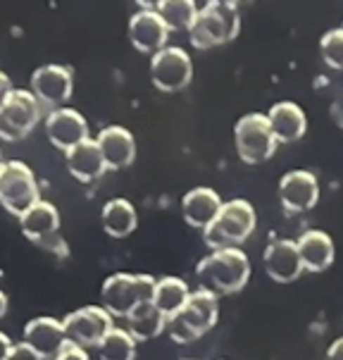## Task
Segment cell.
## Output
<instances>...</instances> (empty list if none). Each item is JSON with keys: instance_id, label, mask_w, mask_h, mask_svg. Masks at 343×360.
Instances as JSON below:
<instances>
[{"instance_id": "obj_1", "label": "cell", "mask_w": 343, "mask_h": 360, "mask_svg": "<svg viewBox=\"0 0 343 360\" xmlns=\"http://www.w3.org/2000/svg\"><path fill=\"white\" fill-rule=\"evenodd\" d=\"M198 289L214 296L238 294L250 279V260L241 248H217L210 251L195 265Z\"/></svg>"}, {"instance_id": "obj_2", "label": "cell", "mask_w": 343, "mask_h": 360, "mask_svg": "<svg viewBox=\"0 0 343 360\" xmlns=\"http://www.w3.org/2000/svg\"><path fill=\"white\" fill-rule=\"evenodd\" d=\"M155 284L150 274L115 272L101 286V303L112 317H127L138 306L150 303L155 296Z\"/></svg>"}, {"instance_id": "obj_3", "label": "cell", "mask_w": 343, "mask_h": 360, "mask_svg": "<svg viewBox=\"0 0 343 360\" xmlns=\"http://www.w3.org/2000/svg\"><path fill=\"white\" fill-rule=\"evenodd\" d=\"M217 317H219L217 296L205 289H195L188 296L186 306L169 317L167 334L176 344H191V341L200 339L217 325Z\"/></svg>"}, {"instance_id": "obj_4", "label": "cell", "mask_w": 343, "mask_h": 360, "mask_svg": "<svg viewBox=\"0 0 343 360\" xmlns=\"http://www.w3.org/2000/svg\"><path fill=\"white\" fill-rule=\"evenodd\" d=\"M257 215L255 207L243 198L226 200L214 217V222L203 229V241L210 246V251L217 248H238L243 241L255 231Z\"/></svg>"}, {"instance_id": "obj_5", "label": "cell", "mask_w": 343, "mask_h": 360, "mask_svg": "<svg viewBox=\"0 0 343 360\" xmlns=\"http://www.w3.org/2000/svg\"><path fill=\"white\" fill-rule=\"evenodd\" d=\"M241 32V15L236 5H212L198 10V17L188 29V41L195 51H210L222 44L234 41Z\"/></svg>"}, {"instance_id": "obj_6", "label": "cell", "mask_w": 343, "mask_h": 360, "mask_svg": "<svg viewBox=\"0 0 343 360\" xmlns=\"http://www.w3.org/2000/svg\"><path fill=\"white\" fill-rule=\"evenodd\" d=\"M41 105L34 91L10 89L3 94L0 103V136L3 141H20L29 136L41 120Z\"/></svg>"}, {"instance_id": "obj_7", "label": "cell", "mask_w": 343, "mask_h": 360, "mask_svg": "<svg viewBox=\"0 0 343 360\" xmlns=\"http://www.w3.org/2000/svg\"><path fill=\"white\" fill-rule=\"evenodd\" d=\"M234 143L236 153L246 165L267 162L277 150V136L269 124V117L262 112L243 115L234 127Z\"/></svg>"}, {"instance_id": "obj_8", "label": "cell", "mask_w": 343, "mask_h": 360, "mask_svg": "<svg viewBox=\"0 0 343 360\" xmlns=\"http://www.w3.org/2000/svg\"><path fill=\"white\" fill-rule=\"evenodd\" d=\"M39 200L41 191L29 165L20 160H5L0 165V203L10 215L20 219Z\"/></svg>"}, {"instance_id": "obj_9", "label": "cell", "mask_w": 343, "mask_h": 360, "mask_svg": "<svg viewBox=\"0 0 343 360\" xmlns=\"http://www.w3.org/2000/svg\"><path fill=\"white\" fill-rule=\"evenodd\" d=\"M22 234L43 251L67 255V243L60 234V212L51 200H39L20 217Z\"/></svg>"}, {"instance_id": "obj_10", "label": "cell", "mask_w": 343, "mask_h": 360, "mask_svg": "<svg viewBox=\"0 0 343 360\" xmlns=\"http://www.w3.org/2000/svg\"><path fill=\"white\" fill-rule=\"evenodd\" d=\"M193 77V63L179 46H167L160 53L153 55L150 60V82L155 84L157 91L162 94H176L191 84Z\"/></svg>"}, {"instance_id": "obj_11", "label": "cell", "mask_w": 343, "mask_h": 360, "mask_svg": "<svg viewBox=\"0 0 343 360\" xmlns=\"http://www.w3.org/2000/svg\"><path fill=\"white\" fill-rule=\"evenodd\" d=\"M67 341L82 346V349H98L108 332L112 329V315L103 306H84L79 310H72L63 320Z\"/></svg>"}, {"instance_id": "obj_12", "label": "cell", "mask_w": 343, "mask_h": 360, "mask_svg": "<svg viewBox=\"0 0 343 360\" xmlns=\"http://www.w3.org/2000/svg\"><path fill=\"white\" fill-rule=\"evenodd\" d=\"M277 193L286 212H308L320 200V181L308 169H293L279 179Z\"/></svg>"}, {"instance_id": "obj_13", "label": "cell", "mask_w": 343, "mask_h": 360, "mask_svg": "<svg viewBox=\"0 0 343 360\" xmlns=\"http://www.w3.org/2000/svg\"><path fill=\"white\" fill-rule=\"evenodd\" d=\"M46 136L58 150H70L89 139V122L75 108H55L46 117Z\"/></svg>"}, {"instance_id": "obj_14", "label": "cell", "mask_w": 343, "mask_h": 360, "mask_svg": "<svg viewBox=\"0 0 343 360\" xmlns=\"http://www.w3.org/2000/svg\"><path fill=\"white\" fill-rule=\"evenodd\" d=\"M75 89L72 70L65 65H43L32 75V91L43 105L63 108Z\"/></svg>"}, {"instance_id": "obj_15", "label": "cell", "mask_w": 343, "mask_h": 360, "mask_svg": "<svg viewBox=\"0 0 343 360\" xmlns=\"http://www.w3.org/2000/svg\"><path fill=\"white\" fill-rule=\"evenodd\" d=\"M262 265L269 279L277 284H291L305 272L303 260L298 253V243L293 239H274L262 253Z\"/></svg>"}, {"instance_id": "obj_16", "label": "cell", "mask_w": 343, "mask_h": 360, "mask_svg": "<svg viewBox=\"0 0 343 360\" xmlns=\"http://www.w3.org/2000/svg\"><path fill=\"white\" fill-rule=\"evenodd\" d=\"M169 34V27L157 15V10H138L129 20V41L138 53H160L162 48H167Z\"/></svg>"}, {"instance_id": "obj_17", "label": "cell", "mask_w": 343, "mask_h": 360, "mask_svg": "<svg viewBox=\"0 0 343 360\" xmlns=\"http://www.w3.org/2000/svg\"><path fill=\"white\" fill-rule=\"evenodd\" d=\"M22 341L29 344L34 351H39L46 360H53L67 346V332L63 320H55L51 315L32 317L24 325Z\"/></svg>"}, {"instance_id": "obj_18", "label": "cell", "mask_w": 343, "mask_h": 360, "mask_svg": "<svg viewBox=\"0 0 343 360\" xmlns=\"http://www.w3.org/2000/svg\"><path fill=\"white\" fill-rule=\"evenodd\" d=\"M224 200L219 198L217 191L207 186H198L193 191H188L186 196L181 198V215H183V222L193 229H207L210 224L214 222V217L219 215L222 210Z\"/></svg>"}, {"instance_id": "obj_19", "label": "cell", "mask_w": 343, "mask_h": 360, "mask_svg": "<svg viewBox=\"0 0 343 360\" xmlns=\"http://www.w3.org/2000/svg\"><path fill=\"white\" fill-rule=\"evenodd\" d=\"M65 162H67L70 174L82 181V184H91V181L101 179V176L108 172L103 150L93 139H86V141H82L79 146H75V148L67 150Z\"/></svg>"}, {"instance_id": "obj_20", "label": "cell", "mask_w": 343, "mask_h": 360, "mask_svg": "<svg viewBox=\"0 0 343 360\" xmlns=\"http://www.w3.org/2000/svg\"><path fill=\"white\" fill-rule=\"evenodd\" d=\"M98 146L103 150L108 169H124L136 160V139L127 127L112 124L98 134Z\"/></svg>"}, {"instance_id": "obj_21", "label": "cell", "mask_w": 343, "mask_h": 360, "mask_svg": "<svg viewBox=\"0 0 343 360\" xmlns=\"http://www.w3.org/2000/svg\"><path fill=\"white\" fill-rule=\"evenodd\" d=\"M267 117L279 143H296L305 136V131H308V117H305L303 108L293 101L274 103V105L269 108Z\"/></svg>"}, {"instance_id": "obj_22", "label": "cell", "mask_w": 343, "mask_h": 360, "mask_svg": "<svg viewBox=\"0 0 343 360\" xmlns=\"http://www.w3.org/2000/svg\"><path fill=\"white\" fill-rule=\"evenodd\" d=\"M298 243V253L303 260V267L308 272H324L332 267L336 248L334 239L322 229H308L296 239Z\"/></svg>"}, {"instance_id": "obj_23", "label": "cell", "mask_w": 343, "mask_h": 360, "mask_svg": "<svg viewBox=\"0 0 343 360\" xmlns=\"http://www.w3.org/2000/svg\"><path fill=\"white\" fill-rule=\"evenodd\" d=\"M101 222L105 234H110L112 239H124L138 227L136 207L127 198H110L101 210Z\"/></svg>"}, {"instance_id": "obj_24", "label": "cell", "mask_w": 343, "mask_h": 360, "mask_svg": "<svg viewBox=\"0 0 343 360\" xmlns=\"http://www.w3.org/2000/svg\"><path fill=\"white\" fill-rule=\"evenodd\" d=\"M169 317L162 313L155 303H143L127 317V329L131 332V337L136 341H150L167 329Z\"/></svg>"}, {"instance_id": "obj_25", "label": "cell", "mask_w": 343, "mask_h": 360, "mask_svg": "<svg viewBox=\"0 0 343 360\" xmlns=\"http://www.w3.org/2000/svg\"><path fill=\"white\" fill-rule=\"evenodd\" d=\"M188 296H191V286L186 284V279L174 277V274H167V277L157 279L153 303H155V306L160 308L167 317H172L186 306Z\"/></svg>"}, {"instance_id": "obj_26", "label": "cell", "mask_w": 343, "mask_h": 360, "mask_svg": "<svg viewBox=\"0 0 343 360\" xmlns=\"http://www.w3.org/2000/svg\"><path fill=\"white\" fill-rule=\"evenodd\" d=\"M136 344L129 329L112 327L108 337L98 344V358L101 360H136Z\"/></svg>"}, {"instance_id": "obj_27", "label": "cell", "mask_w": 343, "mask_h": 360, "mask_svg": "<svg viewBox=\"0 0 343 360\" xmlns=\"http://www.w3.org/2000/svg\"><path fill=\"white\" fill-rule=\"evenodd\" d=\"M157 15L164 20L169 32H188L198 17V5L195 0H162L157 5Z\"/></svg>"}, {"instance_id": "obj_28", "label": "cell", "mask_w": 343, "mask_h": 360, "mask_svg": "<svg viewBox=\"0 0 343 360\" xmlns=\"http://www.w3.org/2000/svg\"><path fill=\"white\" fill-rule=\"evenodd\" d=\"M320 53H322V60L332 67V70H343V27L332 29V32H327L322 36Z\"/></svg>"}, {"instance_id": "obj_29", "label": "cell", "mask_w": 343, "mask_h": 360, "mask_svg": "<svg viewBox=\"0 0 343 360\" xmlns=\"http://www.w3.org/2000/svg\"><path fill=\"white\" fill-rule=\"evenodd\" d=\"M3 360H46L39 351H34L29 344L17 341V344H8L3 349Z\"/></svg>"}, {"instance_id": "obj_30", "label": "cell", "mask_w": 343, "mask_h": 360, "mask_svg": "<svg viewBox=\"0 0 343 360\" xmlns=\"http://www.w3.org/2000/svg\"><path fill=\"white\" fill-rule=\"evenodd\" d=\"M53 360H91V358H89V353H86V349L72 344V341H67V346Z\"/></svg>"}, {"instance_id": "obj_31", "label": "cell", "mask_w": 343, "mask_h": 360, "mask_svg": "<svg viewBox=\"0 0 343 360\" xmlns=\"http://www.w3.org/2000/svg\"><path fill=\"white\" fill-rule=\"evenodd\" d=\"M327 360H343V337L334 339L327 349Z\"/></svg>"}, {"instance_id": "obj_32", "label": "cell", "mask_w": 343, "mask_h": 360, "mask_svg": "<svg viewBox=\"0 0 343 360\" xmlns=\"http://www.w3.org/2000/svg\"><path fill=\"white\" fill-rule=\"evenodd\" d=\"M134 3H136L141 10H157V5H160L162 0H134Z\"/></svg>"}, {"instance_id": "obj_33", "label": "cell", "mask_w": 343, "mask_h": 360, "mask_svg": "<svg viewBox=\"0 0 343 360\" xmlns=\"http://www.w3.org/2000/svg\"><path fill=\"white\" fill-rule=\"evenodd\" d=\"M207 3H212V5H236L238 0H207Z\"/></svg>"}, {"instance_id": "obj_34", "label": "cell", "mask_w": 343, "mask_h": 360, "mask_svg": "<svg viewBox=\"0 0 343 360\" xmlns=\"http://www.w3.org/2000/svg\"><path fill=\"white\" fill-rule=\"evenodd\" d=\"M183 360H193V358H183Z\"/></svg>"}]
</instances>
